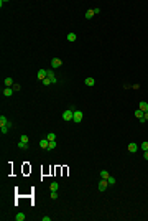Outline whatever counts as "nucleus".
Returning a JSON list of instances; mask_svg holds the SVG:
<instances>
[{
  "mask_svg": "<svg viewBox=\"0 0 148 221\" xmlns=\"http://www.w3.org/2000/svg\"><path fill=\"white\" fill-rule=\"evenodd\" d=\"M72 117H74V107H71L69 110H64V112H63V121L71 122V121H72Z\"/></svg>",
  "mask_w": 148,
  "mask_h": 221,
  "instance_id": "1",
  "label": "nucleus"
},
{
  "mask_svg": "<svg viewBox=\"0 0 148 221\" xmlns=\"http://www.w3.org/2000/svg\"><path fill=\"white\" fill-rule=\"evenodd\" d=\"M107 187H109V182L104 180V178H100V182H99V191H105Z\"/></svg>",
  "mask_w": 148,
  "mask_h": 221,
  "instance_id": "2",
  "label": "nucleus"
},
{
  "mask_svg": "<svg viewBox=\"0 0 148 221\" xmlns=\"http://www.w3.org/2000/svg\"><path fill=\"white\" fill-rule=\"evenodd\" d=\"M61 64H63V61H61L59 58H53V60H51V68H53V69H58Z\"/></svg>",
  "mask_w": 148,
  "mask_h": 221,
  "instance_id": "3",
  "label": "nucleus"
},
{
  "mask_svg": "<svg viewBox=\"0 0 148 221\" xmlns=\"http://www.w3.org/2000/svg\"><path fill=\"white\" fill-rule=\"evenodd\" d=\"M40 147H41L43 150H48V149H49V140H48L46 137L41 139V140H40Z\"/></svg>",
  "mask_w": 148,
  "mask_h": 221,
  "instance_id": "4",
  "label": "nucleus"
},
{
  "mask_svg": "<svg viewBox=\"0 0 148 221\" xmlns=\"http://www.w3.org/2000/svg\"><path fill=\"white\" fill-rule=\"evenodd\" d=\"M82 121V112L81 110H74V117H72V122H81Z\"/></svg>",
  "mask_w": 148,
  "mask_h": 221,
  "instance_id": "5",
  "label": "nucleus"
},
{
  "mask_svg": "<svg viewBox=\"0 0 148 221\" xmlns=\"http://www.w3.org/2000/svg\"><path fill=\"white\" fill-rule=\"evenodd\" d=\"M36 78H38L40 81L46 79V78H48V71H46V69H40V71H38V74H36Z\"/></svg>",
  "mask_w": 148,
  "mask_h": 221,
  "instance_id": "6",
  "label": "nucleus"
},
{
  "mask_svg": "<svg viewBox=\"0 0 148 221\" xmlns=\"http://www.w3.org/2000/svg\"><path fill=\"white\" fill-rule=\"evenodd\" d=\"M48 78L51 79V84H56V83H58V78H56L54 71H48Z\"/></svg>",
  "mask_w": 148,
  "mask_h": 221,
  "instance_id": "7",
  "label": "nucleus"
},
{
  "mask_svg": "<svg viewBox=\"0 0 148 221\" xmlns=\"http://www.w3.org/2000/svg\"><path fill=\"white\" fill-rule=\"evenodd\" d=\"M138 109L143 110V112H148V102H145V101H140V104H138Z\"/></svg>",
  "mask_w": 148,
  "mask_h": 221,
  "instance_id": "8",
  "label": "nucleus"
},
{
  "mask_svg": "<svg viewBox=\"0 0 148 221\" xmlns=\"http://www.w3.org/2000/svg\"><path fill=\"white\" fill-rule=\"evenodd\" d=\"M0 126H8V127H10L12 124H10V121H8L5 116H0Z\"/></svg>",
  "mask_w": 148,
  "mask_h": 221,
  "instance_id": "9",
  "label": "nucleus"
},
{
  "mask_svg": "<svg viewBox=\"0 0 148 221\" xmlns=\"http://www.w3.org/2000/svg\"><path fill=\"white\" fill-rule=\"evenodd\" d=\"M84 84H86V86H89V88H92L94 84H95V79H94V78H86Z\"/></svg>",
  "mask_w": 148,
  "mask_h": 221,
  "instance_id": "10",
  "label": "nucleus"
},
{
  "mask_svg": "<svg viewBox=\"0 0 148 221\" xmlns=\"http://www.w3.org/2000/svg\"><path fill=\"white\" fill-rule=\"evenodd\" d=\"M137 150H138V145H137V144H133V142H132V144H128V152H130V154H135Z\"/></svg>",
  "mask_w": 148,
  "mask_h": 221,
  "instance_id": "11",
  "label": "nucleus"
},
{
  "mask_svg": "<svg viewBox=\"0 0 148 221\" xmlns=\"http://www.w3.org/2000/svg\"><path fill=\"white\" fill-rule=\"evenodd\" d=\"M3 84H5V88H12V86H13V79H12V78H5V81H3Z\"/></svg>",
  "mask_w": 148,
  "mask_h": 221,
  "instance_id": "12",
  "label": "nucleus"
},
{
  "mask_svg": "<svg viewBox=\"0 0 148 221\" xmlns=\"http://www.w3.org/2000/svg\"><path fill=\"white\" fill-rule=\"evenodd\" d=\"M13 93H15V91H13L12 88H5V89H3V96H5V97H10Z\"/></svg>",
  "mask_w": 148,
  "mask_h": 221,
  "instance_id": "13",
  "label": "nucleus"
},
{
  "mask_svg": "<svg viewBox=\"0 0 148 221\" xmlns=\"http://www.w3.org/2000/svg\"><path fill=\"white\" fill-rule=\"evenodd\" d=\"M66 38H67V41H71V43H72V41H76V40H77V35L71 32V33H67V36H66Z\"/></svg>",
  "mask_w": 148,
  "mask_h": 221,
  "instance_id": "14",
  "label": "nucleus"
},
{
  "mask_svg": "<svg viewBox=\"0 0 148 221\" xmlns=\"http://www.w3.org/2000/svg\"><path fill=\"white\" fill-rule=\"evenodd\" d=\"M16 147H18L20 150H27V149H28V144H27V142H22V140H20V142L16 144Z\"/></svg>",
  "mask_w": 148,
  "mask_h": 221,
  "instance_id": "15",
  "label": "nucleus"
},
{
  "mask_svg": "<svg viewBox=\"0 0 148 221\" xmlns=\"http://www.w3.org/2000/svg\"><path fill=\"white\" fill-rule=\"evenodd\" d=\"M58 188H59V185H58L56 182H53L51 185H49V190H51V191H58Z\"/></svg>",
  "mask_w": 148,
  "mask_h": 221,
  "instance_id": "16",
  "label": "nucleus"
},
{
  "mask_svg": "<svg viewBox=\"0 0 148 221\" xmlns=\"http://www.w3.org/2000/svg\"><path fill=\"white\" fill-rule=\"evenodd\" d=\"M143 114H145V112H143V110H140V109L135 110V117H137V119H140V121L143 119Z\"/></svg>",
  "mask_w": 148,
  "mask_h": 221,
  "instance_id": "17",
  "label": "nucleus"
},
{
  "mask_svg": "<svg viewBox=\"0 0 148 221\" xmlns=\"http://www.w3.org/2000/svg\"><path fill=\"white\" fill-rule=\"evenodd\" d=\"M25 218H27V216H25V213H16V216H15L16 221H23Z\"/></svg>",
  "mask_w": 148,
  "mask_h": 221,
  "instance_id": "18",
  "label": "nucleus"
},
{
  "mask_svg": "<svg viewBox=\"0 0 148 221\" xmlns=\"http://www.w3.org/2000/svg\"><path fill=\"white\" fill-rule=\"evenodd\" d=\"M109 177H110V175H109V172H107V170H102V172H100V178H104V180H107Z\"/></svg>",
  "mask_w": 148,
  "mask_h": 221,
  "instance_id": "19",
  "label": "nucleus"
},
{
  "mask_svg": "<svg viewBox=\"0 0 148 221\" xmlns=\"http://www.w3.org/2000/svg\"><path fill=\"white\" fill-rule=\"evenodd\" d=\"M46 139H48L49 142H51V140H56V134H53V132H49L48 135H46Z\"/></svg>",
  "mask_w": 148,
  "mask_h": 221,
  "instance_id": "20",
  "label": "nucleus"
},
{
  "mask_svg": "<svg viewBox=\"0 0 148 221\" xmlns=\"http://www.w3.org/2000/svg\"><path fill=\"white\" fill-rule=\"evenodd\" d=\"M20 140H22V142H30V137H28V135H25V134H23V135H20Z\"/></svg>",
  "mask_w": 148,
  "mask_h": 221,
  "instance_id": "21",
  "label": "nucleus"
},
{
  "mask_svg": "<svg viewBox=\"0 0 148 221\" xmlns=\"http://www.w3.org/2000/svg\"><path fill=\"white\" fill-rule=\"evenodd\" d=\"M94 15H95V13H94V10H87V12H86V18H92Z\"/></svg>",
  "mask_w": 148,
  "mask_h": 221,
  "instance_id": "22",
  "label": "nucleus"
},
{
  "mask_svg": "<svg viewBox=\"0 0 148 221\" xmlns=\"http://www.w3.org/2000/svg\"><path fill=\"white\" fill-rule=\"evenodd\" d=\"M0 130H2V134L5 135V134L8 132V126H0Z\"/></svg>",
  "mask_w": 148,
  "mask_h": 221,
  "instance_id": "23",
  "label": "nucleus"
},
{
  "mask_svg": "<svg viewBox=\"0 0 148 221\" xmlns=\"http://www.w3.org/2000/svg\"><path fill=\"white\" fill-rule=\"evenodd\" d=\"M56 149V140H51V142H49V149L48 150H54Z\"/></svg>",
  "mask_w": 148,
  "mask_h": 221,
  "instance_id": "24",
  "label": "nucleus"
},
{
  "mask_svg": "<svg viewBox=\"0 0 148 221\" xmlns=\"http://www.w3.org/2000/svg\"><path fill=\"white\" fill-rule=\"evenodd\" d=\"M107 182H109V185H115V183H117V180H115L114 177H109V178H107Z\"/></svg>",
  "mask_w": 148,
  "mask_h": 221,
  "instance_id": "25",
  "label": "nucleus"
},
{
  "mask_svg": "<svg viewBox=\"0 0 148 221\" xmlns=\"http://www.w3.org/2000/svg\"><path fill=\"white\" fill-rule=\"evenodd\" d=\"M12 89H13V91H20V89H22V86H20V84H13V86H12Z\"/></svg>",
  "mask_w": 148,
  "mask_h": 221,
  "instance_id": "26",
  "label": "nucleus"
},
{
  "mask_svg": "<svg viewBox=\"0 0 148 221\" xmlns=\"http://www.w3.org/2000/svg\"><path fill=\"white\" fill-rule=\"evenodd\" d=\"M140 147H142V150H148V142H142Z\"/></svg>",
  "mask_w": 148,
  "mask_h": 221,
  "instance_id": "27",
  "label": "nucleus"
},
{
  "mask_svg": "<svg viewBox=\"0 0 148 221\" xmlns=\"http://www.w3.org/2000/svg\"><path fill=\"white\" fill-rule=\"evenodd\" d=\"M43 84H44V86H49V84H51V79H49V78L43 79Z\"/></svg>",
  "mask_w": 148,
  "mask_h": 221,
  "instance_id": "28",
  "label": "nucleus"
},
{
  "mask_svg": "<svg viewBox=\"0 0 148 221\" xmlns=\"http://www.w3.org/2000/svg\"><path fill=\"white\" fill-rule=\"evenodd\" d=\"M58 198V191H51V200H56Z\"/></svg>",
  "mask_w": 148,
  "mask_h": 221,
  "instance_id": "29",
  "label": "nucleus"
},
{
  "mask_svg": "<svg viewBox=\"0 0 148 221\" xmlns=\"http://www.w3.org/2000/svg\"><path fill=\"white\" fill-rule=\"evenodd\" d=\"M147 121H148V112H145V114H143V119L140 122H147Z\"/></svg>",
  "mask_w": 148,
  "mask_h": 221,
  "instance_id": "30",
  "label": "nucleus"
},
{
  "mask_svg": "<svg viewBox=\"0 0 148 221\" xmlns=\"http://www.w3.org/2000/svg\"><path fill=\"white\" fill-rule=\"evenodd\" d=\"M143 158H145V160H148V150H145V154H143Z\"/></svg>",
  "mask_w": 148,
  "mask_h": 221,
  "instance_id": "31",
  "label": "nucleus"
},
{
  "mask_svg": "<svg viewBox=\"0 0 148 221\" xmlns=\"http://www.w3.org/2000/svg\"><path fill=\"white\" fill-rule=\"evenodd\" d=\"M43 221H51V216H43Z\"/></svg>",
  "mask_w": 148,
  "mask_h": 221,
  "instance_id": "32",
  "label": "nucleus"
}]
</instances>
